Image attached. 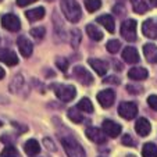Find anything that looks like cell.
<instances>
[{"instance_id": "10", "label": "cell", "mask_w": 157, "mask_h": 157, "mask_svg": "<svg viewBox=\"0 0 157 157\" xmlns=\"http://www.w3.org/2000/svg\"><path fill=\"white\" fill-rule=\"evenodd\" d=\"M101 129L104 131V133H106L107 136L110 138H117L121 133V125L117 124V122L111 121V120H104L103 121V127H101Z\"/></svg>"}, {"instance_id": "25", "label": "cell", "mask_w": 157, "mask_h": 157, "mask_svg": "<svg viewBox=\"0 0 157 157\" xmlns=\"http://www.w3.org/2000/svg\"><path fill=\"white\" fill-rule=\"evenodd\" d=\"M68 118L71 120L72 122H75V124H81V122L83 121V116L81 114V110L78 109V107H72V109L68 110Z\"/></svg>"}, {"instance_id": "22", "label": "cell", "mask_w": 157, "mask_h": 157, "mask_svg": "<svg viewBox=\"0 0 157 157\" xmlns=\"http://www.w3.org/2000/svg\"><path fill=\"white\" fill-rule=\"evenodd\" d=\"M86 33H88V36L90 39H93V40L99 42L103 39V33H101V31L99 29L98 27H95L93 24H89L86 25Z\"/></svg>"}, {"instance_id": "39", "label": "cell", "mask_w": 157, "mask_h": 157, "mask_svg": "<svg viewBox=\"0 0 157 157\" xmlns=\"http://www.w3.org/2000/svg\"><path fill=\"white\" fill-rule=\"evenodd\" d=\"M4 75H6V72H4V70L2 68V67H0V79H3Z\"/></svg>"}, {"instance_id": "41", "label": "cell", "mask_w": 157, "mask_h": 157, "mask_svg": "<svg viewBox=\"0 0 157 157\" xmlns=\"http://www.w3.org/2000/svg\"><path fill=\"white\" fill-rule=\"evenodd\" d=\"M127 157H136V156H132V154H129V156H127Z\"/></svg>"}, {"instance_id": "24", "label": "cell", "mask_w": 157, "mask_h": 157, "mask_svg": "<svg viewBox=\"0 0 157 157\" xmlns=\"http://www.w3.org/2000/svg\"><path fill=\"white\" fill-rule=\"evenodd\" d=\"M142 156L143 157H157V146L151 142L145 143L142 147Z\"/></svg>"}, {"instance_id": "34", "label": "cell", "mask_w": 157, "mask_h": 157, "mask_svg": "<svg viewBox=\"0 0 157 157\" xmlns=\"http://www.w3.org/2000/svg\"><path fill=\"white\" fill-rule=\"evenodd\" d=\"M147 104H149V107H150V109H153V110H156V111H157V96L156 95L149 96V98H147Z\"/></svg>"}, {"instance_id": "5", "label": "cell", "mask_w": 157, "mask_h": 157, "mask_svg": "<svg viewBox=\"0 0 157 157\" xmlns=\"http://www.w3.org/2000/svg\"><path fill=\"white\" fill-rule=\"evenodd\" d=\"M118 114L124 120H133L138 116V106L133 101H122L118 106Z\"/></svg>"}, {"instance_id": "38", "label": "cell", "mask_w": 157, "mask_h": 157, "mask_svg": "<svg viewBox=\"0 0 157 157\" xmlns=\"http://www.w3.org/2000/svg\"><path fill=\"white\" fill-rule=\"evenodd\" d=\"M113 65H114V68L118 70V71H121V70H122V65H120L118 61H113Z\"/></svg>"}, {"instance_id": "8", "label": "cell", "mask_w": 157, "mask_h": 157, "mask_svg": "<svg viewBox=\"0 0 157 157\" xmlns=\"http://www.w3.org/2000/svg\"><path fill=\"white\" fill-rule=\"evenodd\" d=\"M85 133L89 139L92 140V142L98 143V145H103V143L107 142V135L104 133L103 129H100V128L89 127L88 129L85 131Z\"/></svg>"}, {"instance_id": "35", "label": "cell", "mask_w": 157, "mask_h": 157, "mask_svg": "<svg viewBox=\"0 0 157 157\" xmlns=\"http://www.w3.org/2000/svg\"><path fill=\"white\" fill-rule=\"evenodd\" d=\"M122 145H125V146H135V140H133L129 135H124V136H122Z\"/></svg>"}, {"instance_id": "1", "label": "cell", "mask_w": 157, "mask_h": 157, "mask_svg": "<svg viewBox=\"0 0 157 157\" xmlns=\"http://www.w3.org/2000/svg\"><path fill=\"white\" fill-rule=\"evenodd\" d=\"M61 10L70 22H78L82 17V11L77 0H63Z\"/></svg>"}, {"instance_id": "33", "label": "cell", "mask_w": 157, "mask_h": 157, "mask_svg": "<svg viewBox=\"0 0 157 157\" xmlns=\"http://www.w3.org/2000/svg\"><path fill=\"white\" fill-rule=\"evenodd\" d=\"M127 90L129 93H133V95H138V93H140L143 90V88L142 86H139V85H127Z\"/></svg>"}, {"instance_id": "23", "label": "cell", "mask_w": 157, "mask_h": 157, "mask_svg": "<svg viewBox=\"0 0 157 157\" xmlns=\"http://www.w3.org/2000/svg\"><path fill=\"white\" fill-rule=\"evenodd\" d=\"M132 3V9L136 14H145L149 11V6L145 0H131Z\"/></svg>"}, {"instance_id": "43", "label": "cell", "mask_w": 157, "mask_h": 157, "mask_svg": "<svg viewBox=\"0 0 157 157\" xmlns=\"http://www.w3.org/2000/svg\"><path fill=\"white\" fill-rule=\"evenodd\" d=\"M0 2H2V0H0Z\"/></svg>"}, {"instance_id": "29", "label": "cell", "mask_w": 157, "mask_h": 157, "mask_svg": "<svg viewBox=\"0 0 157 157\" xmlns=\"http://www.w3.org/2000/svg\"><path fill=\"white\" fill-rule=\"evenodd\" d=\"M0 157H20V153L14 146H6L0 153Z\"/></svg>"}, {"instance_id": "17", "label": "cell", "mask_w": 157, "mask_h": 157, "mask_svg": "<svg viewBox=\"0 0 157 157\" xmlns=\"http://www.w3.org/2000/svg\"><path fill=\"white\" fill-rule=\"evenodd\" d=\"M149 75L147 70L143 68V67H133L128 71V78L129 79H133V81H143L146 79Z\"/></svg>"}, {"instance_id": "6", "label": "cell", "mask_w": 157, "mask_h": 157, "mask_svg": "<svg viewBox=\"0 0 157 157\" xmlns=\"http://www.w3.org/2000/svg\"><path fill=\"white\" fill-rule=\"evenodd\" d=\"M2 27L10 32H17L21 29V22L17 15L14 14H6L2 17Z\"/></svg>"}, {"instance_id": "15", "label": "cell", "mask_w": 157, "mask_h": 157, "mask_svg": "<svg viewBox=\"0 0 157 157\" xmlns=\"http://www.w3.org/2000/svg\"><path fill=\"white\" fill-rule=\"evenodd\" d=\"M150 129H151V125L146 118H138L136 120L135 131H136V133L139 136H147L149 133H150Z\"/></svg>"}, {"instance_id": "3", "label": "cell", "mask_w": 157, "mask_h": 157, "mask_svg": "<svg viewBox=\"0 0 157 157\" xmlns=\"http://www.w3.org/2000/svg\"><path fill=\"white\" fill-rule=\"evenodd\" d=\"M53 90L61 101H71L77 95V89L72 85H54Z\"/></svg>"}, {"instance_id": "11", "label": "cell", "mask_w": 157, "mask_h": 157, "mask_svg": "<svg viewBox=\"0 0 157 157\" xmlns=\"http://www.w3.org/2000/svg\"><path fill=\"white\" fill-rule=\"evenodd\" d=\"M17 46H18L20 53L24 57H29L31 54H32L33 44H32V42L28 38H25V36H20V38L17 39Z\"/></svg>"}, {"instance_id": "40", "label": "cell", "mask_w": 157, "mask_h": 157, "mask_svg": "<svg viewBox=\"0 0 157 157\" xmlns=\"http://www.w3.org/2000/svg\"><path fill=\"white\" fill-rule=\"evenodd\" d=\"M149 2H150V3L153 4V6H156V7H157V0H149Z\"/></svg>"}, {"instance_id": "14", "label": "cell", "mask_w": 157, "mask_h": 157, "mask_svg": "<svg viewBox=\"0 0 157 157\" xmlns=\"http://www.w3.org/2000/svg\"><path fill=\"white\" fill-rule=\"evenodd\" d=\"M0 61L7 64V65H10V67H13V65L18 64V57L13 50L3 49V50H0Z\"/></svg>"}, {"instance_id": "36", "label": "cell", "mask_w": 157, "mask_h": 157, "mask_svg": "<svg viewBox=\"0 0 157 157\" xmlns=\"http://www.w3.org/2000/svg\"><path fill=\"white\" fill-rule=\"evenodd\" d=\"M104 83H114V85H118L120 83V79L117 77H107V78H104V81H103Z\"/></svg>"}, {"instance_id": "31", "label": "cell", "mask_w": 157, "mask_h": 157, "mask_svg": "<svg viewBox=\"0 0 157 157\" xmlns=\"http://www.w3.org/2000/svg\"><path fill=\"white\" fill-rule=\"evenodd\" d=\"M56 64L63 72H65L67 68H68V61H67V59H63V57H59V59L56 60Z\"/></svg>"}, {"instance_id": "12", "label": "cell", "mask_w": 157, "mask_h": 157, "mask_svg": "<svg viewBox=\"0 0 157 157\" xmlns=\"http://www.w3.org/2000/svg\"><path fill=\"white\" fill-rule=\"evenodd\" d=\"M142 32L149 39H156L157 38V21L151 20V18L146 20L142 25Z\"/></svg>"}, {"instance_id": "20", "label": "cell", "mask_w": 157, "mask_h": 157, "mask_svg": "<svg viewBox=\"0 0 157 157\" xmlns=\"http://www.w3.org/2000/svg\"><path fill=\"white\" fill-rule=\"evenodd\" d=\"M24 150L28 156H36V154L40 151V145H39L38 140L35 139H29L25 142L24 145Z\"/></svg>"}, {"instance_id": "27", "label": "cell", "mask_w": 157, "mask_h": 157, "mask_svg": "<svg viewBox=\"0 0 157 157\" xmlns=\"http://www.w3.org/2000/svg\"><path fill=\"white\" fill-rule=\"evenodd\" d=\"M85 7L89 13H95L101 7L100 0H85Z\"/></svg>"}, {"instance_id": "19", "label": "cell", "mask_w": 157, "mask_h": 157, "mask_svg": "<svg viewBox=\"0 0 157 157\" xmlns=\"http://www.w3.org/2000/svg\"><path fill=\"white\" fill-rule=\"evenodd\" d=\"M98 22L100 25H103V27L106 28L107 32H110V33H113L114 29H116V22H114V18L111 17V15H109V14L100 15V17L98 18Z\"/></svg>"}, {"instance_id": "42", "label": "cell", "mask_w": 157, "mask_h": 157, "mask_svg": "<svg viewBox=\"0 0 157 157\" xmlns=\"http://www.w3.org/2000/svg\"><path fill=\"white\" fill-rule=\"evenodd\" d=\"M48 2H54V0H48Z\"/></svg>"}, {"instance_id": "2", "label": "cell", "mask_w": 157, "mask_h": 157, "mask_svg": "<svg viewBox=\"0 0 157 157\" xmlns=\"http://www.w3.org/2000/svg\"><path fill=\"white\" fill-rule=\"evenodd\" d=\"M61 145L68 157H86L83 147L72 136L61 138Z\"/></svg>"}, {"instance_id": "21", "label": "cell", "mask_w": 157, "mask_h": 157, "mask_svg": "<svg viewBox=\"0 0 157 157\" xmlns=\"http://www.w3.org/2000/svg\"><path fill=\"white\" fill-rule=\"evenodd\" d=\"M25 17L29 21H39L44 17V9L43 7H36V9L28 10V11L25 13Z\"/></svg>"}, {"instance_id": "4", "label": "cell", "mask_w": 157, "mask_h": 157, "mask_svg": "<svg viewBox=\"0 0 157 157\" xmlns=\"http://www.w3.org/2000/svg\"><path fill=\"white\" fill-rule=\"evenodd\" d=\"M136 25L135 20H125L121 24V36L127 42L136 40Z\"/></svg>"}, {"instance_id": "9", "label": "cell", "mask_w": 157, "mask_h": 157, "mask_svg": "<svg viewBox=\"0 0 157 157\" xmlns=\"http://www.w3.org/2000/svg\"><path fill=\"white\" fill-rule=\"evenodd\" d=\"M114 100H116V93L111 89H104L101 92L98 93V101L100 103V106L103 109H109L113 106Z\"/></svg>"}, {"instance_id": "16", "label": "cell", "mask_w": 157, "mask_h": 157, "mask_svg": "<svg viewBox=\"0 0 157 157\" xmlns=\"http://www.w3.org/2000/svg\"><path fill=\"white\" fill-rule=\"evenodd\" d=\"M89 65L92 67L93 70L96 71V74L99 75H104L109 70V64H107L104 60H100V59H89L88 60Z\"/></svg>"}, {"instance_id": "7", "label": "cell", "mask_w": 157, "mask_h": 157, "mask_svg": "<svg viewBox=\"0 0 157 157\" xmlns=\"http://www.w3.org/2000/svg\"><path fill=\"white\" fill-rule=\"evenodd\" d=\"M72 72H74L75 79H77L78 82H81L82 85H90V83L93 82L92 74H90L85 67H82V65H75Z\"/></svg>"}, {"instance_id": "13", "label": "cell", "mask_w": 157, "mask_h": 157, "mask_svg": "<svg viewBox=\"0 0 157 157\" xmlns=\"http://www.w3.org/2000/svg\"><path fill=\"white\" fill-rule=\"evenodd\" d=\"M121 56H122V60H124L127 64H136V63L139 61V54H138V50L135 48H132V46L125 48L124 50H122Z\"/></svg>"}, {"instance_id": "32", "label": "cell", "mask_w": 157, "mask_h": 157, "mask_svg": "<svg viewBox=\"0 0 157 157\" xmlns=\"http://www.w3.org/2000/svg\"><path fill=\"white\" fill-rule=\"evenodd\" d=\"M71 35H72V46H77V44H79V40H81V32L78 29H72L71 31Z\"/></svg>"}, {"instance_id": "37", "label": "cell", "mask_w": 157, "mask_h": 157, "mask_svg": "<svg viewBox=\"0 0 157 157\" xmlns=\"http://www.w3.org/2000/svg\"><path fill=\"white\" fill-rule=\"evenodd\" d=\"M35 2H38V0H17V4L20 7H25V6H29V4L35 3Z\"/></svg>"}, {"instance_id": "26", "label": "cell", "mask_w": 157, "mask_h": 157, "mask_svg": "<svg viewBox=\"0 0 157 157\" xmlns=\"http://www.w3.org/2000/svg\"><path fill=\"white\" fill-rule=\"evenodd\" d=\"M77 107L81 110V111H85V113H93V104L88 98L81 99V100L78 101Z\"/></svg>"}, {"instance_id": "30", "label": "cell", "mask_w": 157, "mask_h": 157, "mask_svg": "<svg viewBox=\"0 0 157 157\" xmlns=\"http://www.w3.org/2000/svg\"><path fill=\"white\" fill-rule=\"evenodd\" d=\"M44 28H42V27H36V28H32L31 29V35L33 36L35 39H42L44 36Z\"/></svg>"}, {"instance_id": "18", "label": "cell", "mask_w": 157, "mask_h": 157, "mask_svg": "<svg viewBox=\"0 0 157 157\" xmlns=\"http://www.w3.org/2000/svg\"><path fill=\"white\" fill-rule=\"evenodd\" d=\"M143 53L145 57L150 64H156L157 63V48L153 43H147L143 46Z\"/></svg>"}, {"instance_id": "28", "label": "cell", "mask_w": 157, "mask_h": 157, "mask_svg": "<svg viewBox=\"0 0 157 157\" xmlns=\"http://www.w3.org/2000/svg\"><path fill=\"white\" fill-rule=\"evenodd\" d=\"M106 49H107V52H109V53H111V54L117 53V52L121 49V42L117 40V39L109 40V42H107V44H106Z\"/></svg>"}]
</instances>
